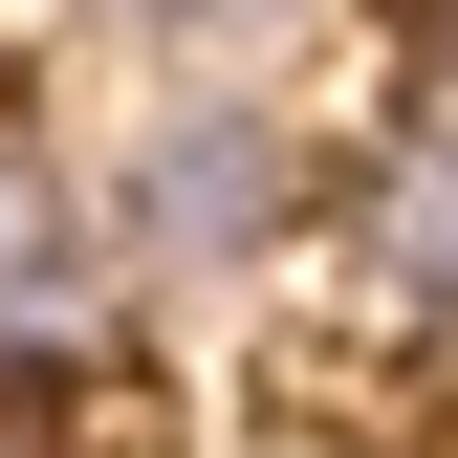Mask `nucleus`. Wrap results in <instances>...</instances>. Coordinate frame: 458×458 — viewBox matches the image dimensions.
<instances>
[{"mask_svg": "<svg viewBox=\"0 0 458 458\" xmlns=\"http://www.w3.org/2000/svg\"><path fill=\"white\" fill-rule=\"evenodd\" d=\"M131 175H88L66 131H0V393H88L109 350H131Z\"/></svg>", "mask_w": 458, "mask_h": 458, "instance_id": "f257e3e1", "label": "nucleus"}, {"mask_svg": "<svg viewBox=\"0 0 458 458\" xmlns=\"http://www.w3.org/2000/svg\"><path fill=\"white\" fill-rule=\"evenodd\" d=\"M327 218V153L284 131L262 88H175L131 131V241H153V284H218V262H284Z\"/></svg>", "mask_w": 458, "mask_h": 458, "instance_id": "f03ea898", "label": "nucleus"}, {"mask_svg": "<svg viewBox=\"0 0 458 458\" xmlns=\"http://www.w3.org/2000/svg\"><path fill=\"white\" fill-rule=\"evenodd\" d=\"M327 241H350L371 350H458V66H415V109L327 175Z\"/></svg>", "mask_w": 458, "mask_h": 458, "instance_id": "7ed1b4c3", "label": "nucleus"}, {"mask_svg": "<svg viewBox=\"0 0 458 458\" xmlns=\"http://www.w3.org/2000/svg\"><path fill=\"white\" fill-rule=\"evenodd\" d=\"M88 22H109V44H262L284 0H88Z\"/></svg>", "mask_w": 458, "mask_h": 458, "instance_id": "20e7f679", "label": "nucleus"}]
</instances>
